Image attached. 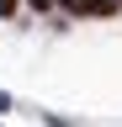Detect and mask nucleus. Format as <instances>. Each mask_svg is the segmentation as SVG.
Returning a JSON list of instances; mask_svg holds the SVG:
<instances>
[{
	"instance_id": "1",
	"label": "nucleus",
	"mask_w": 122,
	"mask_h": 127,
	"mask_svg": "<svg viewBox=\"0 0 122 127\" xmlns=\"http://www.w3.org/2000/svg\"><path fill=\"white\" fill-rule=\"evenodd\" d=\"M64 5H69L74 16H85V11H90V16H106V11H112V0H64Z\"/></svg>"
},
{
	"instance_id": "2",
	"label": "nucleus",
	"mask_w": 122,
	"mask_h": 127,
	"mask_svg": "<svg viewBox=\"0 0 122 127\" xmlns=\"http://www.w3.org/2000/svg\"><path fill=\"white\" fill-rule=\"evenodd\" d=\"M11 11H16V0H0V16H11Z\"/></svg>"
},
{
	"instance_id": "3",
	"label": "nucleus",
	"mask_w": 122,
	"mask_h": 127,
	"mask_svg": "<svg viewBox=\"0 0 122 127\" xmlns=\"http://www.w3.org/2000/svg\"><path fill=\"white\" fill-rule=\"evenodd\" d=\"M27 5H37V11H48V5H53V0H27Z\"/></svg>"
}]
</instances>
